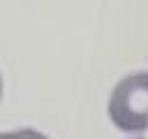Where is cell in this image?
<instances>
[{
  "label": "cell",
  "mask_w": 148,
  "mask_h": 139,
  "mask_svg": "<svg viewBox=\"0 0 148 139\" xmlns=\"http://www.w3.org/2000/svg\"><path fill=\"white\" fill-rule=\"evenodd\" d=\"M111 120L125 132H143L148 118V74L136 72L125 76L109 100Z\"/></svg>",
  "instance_id": "6da1fadb"
},
{
  "label": "cell",
  "mask_w": 148,
  "mask_h": 139,
  "mask_svg": "<svg viewBox=\"0 0 148 139\" xmlns=\"http://www.w3.org/2000/svg\"><path fill=\"white\" fill-rule=\"evenodd\" d=\"M0 139H49V137L37 130L23 127V130H14V132H0Z\"/></svg>",
  "instance_id": "7a4b0ae2"
},
{
  "label": "cell",
  "mask_w": 148,
  "mask_h": 139,
  "mask_svg": "<svg viewBox=\"0 0 148 139\" xmlns=\"http://www.w3.org/2000/svg\"><path fill=\"white\" fill-rule=\"evenodd\" d=\"M0 100H2V76H0Z\"/></svg>",
  "instance_id": "3957f363"
}]
</instances>
